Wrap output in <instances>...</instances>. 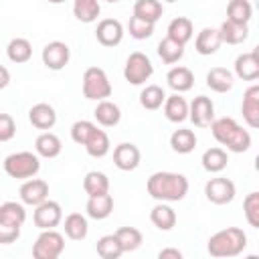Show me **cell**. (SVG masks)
<instances>
[{
	"mask_svg": "<svg viewBox=\"0 0 259 259\" xmlns=\"http://www.w3.org/2000/svg\"><path fill=\"white\" fill-rule=\"evenodd\" d=\"M158 257H160V259H182V251L168 247V249H162V251L158 253Z\"/></svg>",
	"mask_w": 259,
	"mask_h": 259,
	"instance_id": "7dc6e473",
	"label": "cell"
},
{
	"mask_svg": "<svg viewBox=\"0 0 259 259\" xmlns=\"http://www.w3.org/2000/svg\"><path fill=\"white\" fill-rule=\"evenodd\" d=\"M8 83H10V71L4 65H0V89L8 87Z\"/></svg>",
	"mask_w": 259,
	"mask_h": 259,
	"instance_id": "c3c4849f",
	"label": "cell"
},
{
	"mask_svg": "<svg viewBox=\"0 0 259 259\" xmlns=\"http://www.w3.org/2000/svg\"><path fill=\"white\" fill-rule=\"evenodd\" d=\"M16 136V121L10 113H0V142H10Z\"/></svg>",
	"mask_w": 259,
	"mask_h": 259,
	"instance_id": "f6af8a7d",
	"label": "cell"
},
{
	"mask_svg": "<svg viewBox=\"0 0 259 259\" xmlns=\"http://www.w3.org/2000/svg\"><path fill=\"white\" fill-rule=\"evenodd\" d=\"M253 16V6L249 0H231L227 4V20L239 22V24H249Z\"/></svg>",
	"mask_w": 259,
	"mask_h": 259,
	"instance_id": "f35d334b",
	"label": "cell"
},
{
	"mask_svg": "<svg viewBox=\"0 0 259 259\" xmlns=\"http://www.w3.org/2000/svg\"><path fill=\"white\" fill-rule=\"evenodd\" d=\"M83 146H85V150H87V154H89L91 158H103V156H107L109 150H111L109 136H107L103 130H99V127H95V130L91 132V136L87 138V142H85Z\"/></svg>",
	"mask_w": 259,
	"mask_h": 259,
	"instance_id": "484cf974",
	"label": "cell"
},
{
	"mask_svg": "<svg viewBox=\"0 0 259 259\" xmlns=\"http://www.w3.org/2000/svg\"><path fill=\"white\" fill-rule=\"evenodd\" d=\"M142 162V152L136 144L132 142H121L113 148V164L121 170V172H132L140 166Z\"/></svg>",
	"mask_w": 259,
	"mask_h": 259,
	"instance_id": "7c38bea8",
	"label": "cell"
},
{
	"mask_svg": "<svg viewBox=\"0 0 259 259\" xmlns=\"http://www.w3.org/2000/svg\"><path fill=\"white\" fill-rule=\"evenodd\" d=\"M40 170V160H38V154H32V152H14L10 156L4 158V172L10 176V178H16V180H28L32 176H36Z\"/></svg>",
	"mask_w": 259,
	"mask_h": 259,
	"instance_id": "277c9868",
	"label": "cell"
},
{
	"mask_svg": "<svg viewBox=\"0 0 259 259\" xmlns=\"http://www.w3.org/2000/svg\"><path fill=\"white\" fill-rule=\"evenodd\" d=\"M154 73V65L150 61L148 55H144L142 51H134L130 53L125 67H123V77L127 83L132 85H144Z\"/></svg>",
	"mask_w": 259,
	"mask_h": 259,
	"instance_id": "52a82bcc",
	"label": "cell"
},
{
	"mask_svg": "<svg viewBox=\"0 0 259 259\" xmlns=\"http://www.w3.org/2000/svg\"><path fill=\"white\" fill-rule=\"evenodd\" d=\"M164 14V6L160 0H136L134 4V16H140L148 22H158Z\"/></svg>",
	"mask_w": 259,
	"mask_h": 259,
	"instance_id": "d590c367",
	"label": "cell"
},
{
	"mask_svg": "<svg viewBox=\"0 0 259 259\" xmlns=\"http://www.w3.org/2000/svg\"><path fill=\"white\" fill-rule=\"evenodd\" d=\"M148 194L158 202H178L188 194V178L178 172H154L146 182Z\"/></svg>",
	"mask_w": 259,
	"mask_h": 259,
	"instance_id": "6da1fadb",
	"label": "cell"
},
{
	"mask_svg": "<svg viewBox=\"0 0 259 259\" xmlns=\"http://www.w3.org/2000/svg\"><path fill=\"white\" fill-rule=\"evenodd\" d=\"M6 55H8V59H10L12 63H16V65L26 63V61H30V57H32V45H30V40L24 38V36H14V38L6 45Z\"/></svg>",
	"mask_w": 259,
	"mask_h": 259,
	"instance_id": "f546056e",
	"label": "cell"
},
{
	"mask_svg": "<svg viewBox=\"0 0 259 259\" xmlns=\"http://www.w3.org/2000/svg\"><path fill=\"white\" fill-rule=\"evenodd\" d=\"M83 190L87 192V196H97V194L109 192V178H107V174H103L99 170L87 172L85 178H83Z\"/></svg>",
	"mask_w": 259,
	"mask_h": 259,
	"instance_id": "836d02e7",
	"label": "cell"
},
{
	"mask_svg": "<svg viewBox=\"0 0 259 259\" xmlns=\"http://www.w3.org/2000/svg\"><path fill=\"white\" fill-rule=\"evenodd\" d=\"M95 38L103 47H117L123 38V24L117 18H103L97 22Z\"/></svg>",
	"mask_w": 259,
	"mask_h": 259,
	"instance_id": "5bb4252c",
	"label": "cell"
},
{
	"mask_svg": "<svg viewBox=\"0 0 259 259\" xmlns=\"http://www.w3.org/2000/svg\"><path fill=\"white\" fill-rule=\"evenodd\" d=\"M115 237H117V241H119L123 253L136 251V249H140L142 243H144V237H142V233H140L136 227H119V229L115 231Z\"/></svg>",
	"mask_w": 259,
	"mask_h": 259,
	"instance_id": "ab89813d",
	"label": "cell"
},
{
	"mask_svg": "<svg viewBox=\"0 0 259 259\" xmlns=\"http://www.w3.org/2000/svg\"><path fill=\"white\" fill-rule=\"evenodd\" d=\"M235 75L243 81H255L259 77V57H257V49L249 51V53H241L235 59Z\"/></svg>",
	"mask_w": 259,
	"mask_h": 259,
	"instance_id": "2e32d148",
	"label": "cell"
},
{
	"mask_svg": "<svg viewBox=\"0 0 259 259\" xmlns=\"http://www.w3.org/2000/svg\"><path fill=\"white\" fill-rule=\"evenodd\" d=\"M200 162H202V168L206 172L219 174V172H223L227 168L229 156H227V150H223V148H208V150H204Z\"/></svg>",
	"mask_w": 259,
	"mask_h": 259,
	"instance_id": "4dcf8cb0",
	"label": "cell"
},
{
	"mask_svg": "<svg viewBox=\"0 0 259 259\" xmlns=\"http://www.w3.org/2000/svg\"><path fill=\"white\" fill-rule=\"evenodd\" d=\"M105 2H109V4H115V2H119V0H105Z\"/></svg>",
	"mask_w": 259,
	"mask_h": 259,
	"instance_id": "f907efd6",
	"label": "cell"
},
{
	"mask_svg": "<svg viewBox=\"0 0 259 259\" xmlns=\"http://www.w3.org/2000/svg\"><path fill=\"white\" fill-rule=\"evenodd\" d=\"M221 45H223V40H221L219 28H210V26L202 28V30L196 34V38H194V49H196V53L202 55V57L214 55Z\"/></svg>",
	"mask_w": 259,
	"mask_h": 259,
	"instance_id": "d6986e66",
	"label": "cell"
},
{
	"mask_svg": "<svg viewBox=\"0 0 259 259\" xmlns=\"http://www.w3.org/2000/svg\"><path fill=\"white\" fill-rule=\"evenodd\" d=\"M158 57L166 65H174L184 57V45H180V42L172 40L170 36H166V38H162L158 42Z\"/></svg>",
	"mask_w": 259,
	"mask_h": 259,
	"instance_id": "8d00e7d4",
	"label": "cell"
},
{
	"mask_svg": "<svg viewBox=\"0 0 259 259\" xmlns=\"http://www.w3.org/2000/svg\"><path fill=\"white\" fill-rule=\"evenodd\" d=\"M93 117L97 119L99 125H103V127H113V125H117L119 119H121V109H119L117 103H113V101H109V99H101V101H97V105H95V109H93Z\"/></svg>",
	"mask_w": 259,
	"mask_h": 259,
	"instance_id": "44dd1931",
	"label": "cell"
},
{
	"mask_svg": "<svg viewBox=\"0 0 259 259\" xmlns=\"http://www.w3.org/2000/svg\"><path fill=\"white\" fill-rule=\"evenodd\" d=\"M83 95L91 101H101L111 95V83L101 67H87L83 73Z\"/></svg>",
	"mask_w": 259,
	"mask_h": 259,
	"instance_id": "5b68a950",
	"label": "cell"
},
{
	"mask_svg": "<svg viewBox=\"0 0 259 259\" xmlns=\"http://www.w3.org/2000/svg\"><path fill=\"white\" fill-rule=\"evenodd\" d=\"M32 221L34 225L42 231V229H55L61 221H63V208L57 200H42L40 204L34 206V212H32Z\"/></svg>",
	"mask_w": 259,
	"mask_h": 259,
	"instance_id": "30bf717a",
	"label": "cell"
},
{
	"mask_svg": "<svg viewBox=\"0 0 259 259\" xmlns=\"http://www.w3.org/2000/svg\"><path fill=\"white\" fill-rule=\"evenodd\" d=\"M65 251V239L55 229H42L32 245L34 259H57Z\"/></svg>",
	"mask_w": 259,
	"mask_h": 259,
	"instance_id": "8992f818",
	"label": "cell"
},
{
	"mask_svg": "<svg viewBox=\"0 0 259 259\" xmlns=\"http://www.w3.org/2000/svg\"><path fill=\"white\" fill-rule=\"evenodd\" d=\"M243 212L253 229H259V192H249L243 200Z\"/></svg>",
	"mask_w": 259,
	"mask_h": 259,
	"instance_id": "7bdbcfd3",
	"label": "cell"
},
{
	"mask_svg": "<svg viewBox=\"0 0 259 259\" xmlns=\"http://www.w3.org/2000/svg\"><path fill=\"white\" fill-rule=\"evenodd\" d=\"M18 194H20V202L22 204L36 206V204H40L42 200L49 198V184L42 178H34L32 176V178H28V180L22 182Z\"/></svg>",
	"mask_w": 259,
	"mask_h": 259,
	"instance_id": "4fadbf2b",
	"label": "cell"
},
{
	"mask_svg": "<svg viewBox=\"0 0 259 259\" xmlns=\"http://www.w3.org/2000/svg\"><path fill=\"white\" fill-rule=\"evenodd\" d=\"M164 115L172 123H182L184 119H188V101L180 93L166 95V99H164Z\"/></svg>",
	"mask_w": 259,
	"mask_h": 259,
	"instance_id": "ffe728a7",
	"label": "cell"
},
{
	"mask_svg": "<svg viewBox=\"0 0 259 259\" xmlns=\"http://www.w3.org/2000/svg\"><path fill=\"white\" fill-rule=\"evenodd\" d=\"M241 113H243V119L249 127H253V130L259 127V85L257 83H253L245 89Z\"/></svg>",
	"mask_w": 259,
	"mask_h": 259,
	"instance_id": "9a60e30c",
	"label": "cell"
},
{
	"mask_svg": "<svg viewBox=\"0 0 259 259\" xmlns=\"http://www.w3.org/2000/svg\"><path fill=\"white\" fill-rule=\"evenodd\" d=\"M0 221L2 223H8V225H14V227H22L24 221H26L24 204L22 202H16V200L2 202L0 204Z\"/></svg>",
	"mask_w": 259,
	"mask_h": 259,
	"instance_id": "e575fe53",
	"label": "cell"
},
{
	"mask_svg": "<svg viewBox=\"0 0 259 259\" xmlns=\"http://www.w3.org/2000/svg\"><path fill=\"white\" fill-rule=\"evenodd\" d=\"M40 59H42V65L51 71H61L67 67L69 59H71V49L67 42L63 40H51L45 45L42 53H40Z\"/></svg>",
	"mask_w": 259,
	"mask_h": 259,
	"instance_id": "9c48e42d",
	"label": "cell"
},
{
	"mask_svg": "<svg viewBox=\"0 0 259 259\" xmlns=\"http://www.w3.org/2000/svg\"><path fill=\"white\" fill-rule=\"evenodd\" d=\"M235 194H237V186L231 178L217 176L204 184V196L212 204H229V202H233Z\"/></svg>",
	"mask_w": 259,
	"mask_h": 259,
	"instance_id": "ba28073f",
	"label": "cell"
},
{
	"mask_svg": "<svg viewBox=\"0 0 259 259\" xmlns=\"http://www.w3.org/2000/svg\"><path fill=\"white\" fill-rule=\"evenodd\" d=\"M214 140L225 146L229 152H235V154H241V152H247L251 148V134L247 130H243V125L237 123V119L233 117H219V119H212V123L208 125Z\"/></svg>",
	"mask_w": 259,
	"mask_h": 259,
	"instance_id": "7a4b0ae2",
	"label": "cell"
},
{
	"mask_svg": "<svg viewBox=\"0 0 259 259\" xmlns=\"http://www.w3.org/2000/svg\"><path fill=\"white\" fill-rule=\"evenodd\" d=\"M166 81H168V87L174 91V93H184V91H190L192 85H194V75L188 67H172L166 75Z\"/></svg>",
	"mask_w": 259,
	"mask_h": 259,
	"instance_id": "7402d4cb",
	"label": "cell"
},
{
	"mask_svg": "<svg viewBox=\"0 0 259 259\" xmlns=\"http://www.w3.org/2000/svg\"><path fill=\"white\" fill-rule=\"evenodd\" d=\"M188 119L196 127H208L214 119V103L206 95H196L188 105Z\"/></svg>",
	"mask_w": 259,
	"mask_h": 259,
	"instance_id": "8fae6325",
	"label": "cell"
},
{
	"mask_svg": "<svg viewBox=\"0 0 259 259\" xmlns=\"http://www.w3.org/2000/svg\"><path fill=\"white\" fill-rule=\"evenodd\" d=\"M247 247V235L243 229L239 227H227L217 231L208 243H206V251L210 257H237L245 251Z\"/></svg>",
	"mask_w": 259,
	"mask_h": 259,
	"instance_id": "3957f363",
	"label": "cell"
},
{
	"mask_svg": "<svg viewBox=\"0 0 259 259\" xmlns=\"http://www.w3.org/2000/svg\"><path fill=\"white\" fill-rule=\"evenodd\" d=\"M127 30H130V36H134L136 40H146L154 34V22H148L140 16H132L127 22Z\"/></svg>",
	"mask_w": 259,
	"mask_h": 259,
	"instance_id": "b9f144b4",
	"label": "cell"
},
{
	"mask_svg": "<svg viewBox=\"0 0 259 259\" xmlns=\"http://www.w3.org/2000/svg\"><path fill=\"white\" fill-rule=\"evenodd\" d=\"M166 2H176V0H166Z\"/></svg>",
	"mask_w": 259,
	"mask_h": 259,
	"instance_id": "816d5d0a",
	"label": "cell"
},
{
	"mask_svg": "<svg viewBox=\"0 0 259 259\" xmlns=\"http://www.w3.org/2000/svg\"><path fill=\"white\" fill-rule=\"evenodd\" d=\"M34 150H36V154L40 156V158H57L59 154H61V150H63V142H61V138L57 136V134H53V132H42L36 140H34Z\"/></svg>",
	"mask_w": 259,
	"mask_h": 259,
	"instance_id": "603a6c76",
	"label": "cell"
},
{
	"mask_svg": "<svg viewBox=\"0 0 259 259\" xmlns=\"http://www.w3.org/2000/svg\"><path fill=\"white\" fill-rule=\"evenodd\" d=\"M63 229H65V235L71 239V241H83L89 233V223H87V217L81 214V212H71L65 217V223H63Z\"/></svg>",
	"mask_w": 259,
	"mask_h": 259,
	"instance_id": "d4e9b609",
	"label": "cell"
},
{
	"mask_svg": "<svg viewBox=\"0 0 259 259\" xmlns=\"http://www.w3.org/2000/svg\"><path fill=\"white\" fill-rule=\"evenodd\" d=\"M206 85L214 93H227L235 85V75L229 69H225V67H212L206 73Z\"/></svg>",
	"mask_w": 259,
	"mask_h": 259,
	"instance_id": "cb8c5ba5",
	"label": "cell"
},
{
	"mask_svg": "<svg viewBox=\"0 0 259 259\" xmlns=\"http://www.w3.org/2000/svg\"><path fill=\"white\" fill-rule=\"evenodd\" d=\"M51 4H61V2H65V0H49Z\"/></svg>",
	"mask_w": 259,
	"mask_h": 259,
	"instance_id": "681fc988",
	"label": "cell"
},
{
	"mask_svg": "<svg viewBox=\"0 0 259 259\" xmlns=\"http://www.w3.org/2000/svg\"><path fill=\"white\" fill-rule=\"evenodd\" d=\"M194 34V26H192V20L186 18V16H176L174 20H170L168 24V34L172 40L180 42V45H186Z\"/></svg>",
	"mask_w": 259,
	"mask_h": 259,
	"instance_id": "83f0119b",
	"label": "cell"
},
{
	"mask_svg": "<svg viewBox=\"0 0 259 259\" xmlns=\"http://www.w3.org/2000/svg\"><path fill=\"white\" fill-rule=\"evenodd\" d=\"M196 142H198L196 134L192 130H186V127L174 130L170 136V146L176 154H190L196 148Z\"/></svg>",
	"mask_w": 259,
	"mask_h": 259,
	"instance_id": "1f68e13d",
	"label": "cell"
},
{
	"mask_svg": "<svg viewBox=\"0 0 259 259\" xmlns=\"http://www.w3.org/2000/svg\"><path fill=\"white\" fill-rule=\"evenodd\" d=\"M164 99H166V93L160 85H146L142 91H140V105L144 109H150V111H156L164 105Z\"/></svg>",
	"mask_w": 259,
	"mask_h": 259,
	"instance_id": "74e56055",
	"label": "cell"
},
{
	"mask_svg": "<svg viewBox=\"0 0 259 259\" xmlns=\"http://www.w3.org/2000/svg\"><path fill=\"white\" fill-rule=\"evenodd\" d=\"M99 12H101L99 0H73V16L79 22H85V24L95 22Z\"/></svg>",
	"mask_w": 259,
	"mask_h": 259,
	"instance_id": "d6a6232c",
	"label": "cell"
},
{
	"mask_svg": "<svg viewBox=\"0 0 259 259\" xmlns=\"http://www.w3.org/2000/svg\"><path fill=\"white\" fill-rule=\"evenodd\" d=\"M85 212L89 219L93 221H103L113 212V196L109 192L105 194H97V196H89L87 204H85Z\"/></svg>",
	"mask_w": 259,
	"mask_h": 259,
	"instance_id": "ac0fdd59",
	"label": "cell"
},
{
	"mask_svg": "<svg viewBox=\"0 0 259 259\" xmlns=\"http://www.w3.org/2000/svg\"><path fill=\"white\" fill-rule=\"evenodd\" d=\"M95 127H97V125H95L93 121H89V119H79V121H75V123L71 125V138H73V142L79 144V146H83Z\"/></svg>",
	"mask_w": 259,
	"mask_h": 259,
	"instance_id": "ee69618b",
	"label": "cell"
},
{
	"mask_svg": "<svg viewBox=\"0 0 259 259\" xmlns=\"http://www.w3.org/2000/svg\"><path fill=\"white\" fill-rule=\"evenodd\" d=\"M28 121L36 127V130H51L55 123H57V111L53 105L40 101V103H34L30 109H28Z\"/></svg>",
	"mask_w": 259,
	"mask_h": 259,
	"instance_id": "e0dca14e",
	"label": "cell"
},
{
	"mask_svg": "<svg viewBox=\"0 0 259 259\" xmlns=\"http://www.w3.org/2000/svg\"><path fill=\"white\" fill-rule=\"evenodd\" d=\"M95 249H97V255L103 257V259H117V257L123 255V249H121V245H119L115 233H113V235H103V237H99L97 243H95Z\"/></svg>",
	"mask_w": 259,
	"mask_h": 259,
	"instance_id": "60d3db41",
	"label": "cell"
},
{
	"mask_svg": "<svg viewBox=\"0 0 259 259\" xmlns=\"http://www.w3.org/2000/svg\"><path fill=\"white\" fill-rule=\"evenodd\" d=\"M150 221L156 229L160 231H170L176 225V210L166 204V202H158L152 210H150Z\"/></svg>",
	"mask_w": 259,
	"mask_h": 259,
	"instance_id": "4316f807",
	"label": "cell"
},
{
	"mask_svg": "<svg viewBox=\"0 0 259 259\" xmlns=\"http://www.w3.org/2000/svg\"><path fill=\"white\" fill-rule=\"evenodd\" d=\"M219 34H221V40L227 42V45H241L249 36V26L247 24H239V22H231V20H225L221 24V28H219Z\"/></svg>",
	"mask_w": 259,
	"mask_h": 259,
	"instance_id": "f1b7e54d",
	"label": "cell"
},
{
	"mask_svg": "<svg viewBox=\"0 0 259 259\" xmlns=\"http://www.w3.org/2000/svg\"><path fill=\"white\" fill-rule=\"evenodd\" d=\"M20 237V227L8 225L0 221V245H10Z\"/></svg>",
	"mask_w": 259,
	"mask_h": 259,
	"instance_id": "bcb514c9",
	"label": "cell"
}]
</instances>
